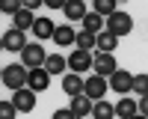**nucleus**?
Wrapping results in <instances>:
<instances>
[{"instance_id": "dca6fc26", "label": "nucleus", "mask_w": 148, "mask_h": 119, "mask_svg": "<svg viewBox=\"0 0 148 119\" xmlns=\"http://www.w3.org/2000/svg\"><path fill=\"white\" fill-rule=\"evenodd\" d=\"M83 33H89V36L104 33V18H98L95 12H86L83 15Z\"/></svg>"}, {"instance_id": "7c9ffc66", "label": "nucleus", "mask_w": 148, "mask_h": 119, "mask_svg": "<svg viewBox=\"0 0 148 119\" xmlns=\"http://www.w3.org/2000/svg\"><path fill=\"white\" fill-rule=\"evenodd\" d=\"M0 77H3V68H0Z\"/></svg>"}, {"instance_id": "7ed1b4c3", "label": "nucleus", "mask_w": 148, "mask_h": 119, "mask_svg": "<svg viewBox=\"0 0 148 119\" xmlns=\"http://www.w3.org/2000/svg\"><path fill=\"white\" fill-rule=\"evenodd\" d=\"M12 107H15L18 113H30L33 107H36V92H33L30 86L15 89V92H12Z\"/></svg>"}, {"instance_id": "f3484780", "label": "nucleus", "mask_w": 148, "mask_h": 119, "mask_svg": "<svg viewBox=\"0 0 148 119\" xmlns=\"http://www.w3.org/2000/svg\"><path fill=\"white\" fill-rule=\"evenodd\" d=\"M68 110L77 116V119H83V116H89V110H92V101L86 98V95H74V101H71V107Z\"/></svg>"}, {"instance_id": "412c9836", "label": "nucleus", "mask_w": 148, "mask_h": 119, "mask_svg": "<svg viewBox=\"0 0 148 119\" xmlns=\"http://www.w3.org/2000/svg\"><path fill=\"white\" fill-rule=\"evenodd\" d=\"M47 75H59V71H65V57H59V54H51L45 59V66H42Z\"/></svg>"}, {"instance_id": "b1692460", "label": "nucleus", "mask_w": 148, "mask_h": 119, "mask_svg": "<svg viewBox=\"0 0 148 119\" xmlns=\"http://www.w3.org/2000/svg\"><path fill=\"white\" fill-rule=\"evenodd\" d=\"M116 12V3L113 0H95V15L101 18V15H113Z\"/></svg>"}, {"instance_id": "423d86ee", "label": "nucleus", "mask_w": 148, "mask_h": 119, "mask_svg": "<svg viewBox=\"0 0 148 119\" xmlns=\"http://www.w3.org/2000/svg\"><path fill=\"white\" fill-rule=\"evenodd\" d=\"M130 71H125V68H116L113 75H110V83H107V89H113V92H119V95H125V92H130Z\"/></svg>"}, {"instance_id": "a878e982", "label": "nucleus", "mask_w": 148, "mask_h": 119, "mask_svg": "<svg viewBox=\"0 0 148 119\" xmlns=\"http://www.w3.org/2000/svg\"><path fill=\"white\" fill-rule=\"evenodd\" d=\"M18 9H21L18 0H3V3H0V12H12V15H15Z\"/></svg>"}, {"instance_id": "f8f14e48", "label": "nucleus", "mask_w": 148, "mask_h": 119, "mask_svg": "<svg viewBox=\"0 0 148 119\" xmlns=\"http://www.w3.org/2000/svg\"><path fill=\"white\" fill-rule=\"evenodd\" d=\"M33 21H36V18H33V12L21 6V9L15 12V15H12V30L24 33V30H30V27H33Z\"/></svg>"}, {"instance_id": "aec40b11", "label": "nucleus", "mask_w": 148, "mask_h": 119, "mask_svg": "<svg viewBox=\"0 0 148 119\" xmlns=\"http://www.w3.org/2000/svg\"><path fill=\"white\" fill-rule=\"evenodd\" d=\"M113 113H116V116H121V119L136 116V101H133V98H121V101L113 107Z\"/></svg>"}, {"instance_id": "20e7f679", "label": "nucleus", "mask_w": 148, "mask_h": 119, "mask_svg": "<svg viewBox=\"0 0 148 119\" xmlns=\"http://www.w3.org/2000/svg\"><path fill=\"white\" fill-rule=\"evenodd\" d=\"M83 95H86L89 101L104 98V95H107V77H98V75L86 77V80H83Z\"/></svg>"}, {"instance_id": "9d476101", "label": "nucleus", "mask_w": 148, "mask_h": 119, "mask_svg": "<svg viewBox=\"0 0 148 119\" xmlns=\"http://www.w3.org/2000/svg\"><path fill=\"white\" fill-rule=\"evenodd\" d=\"M0 39H3V51H24V48H27V39H24V33H18V30H6Z\"/></svg>"}, {"instance_id": "393cba45", "label": "nucleus", "mask_w": 148, "mask_h": 119, "mask_svg": "<svg viewBox=\"0 0 148 119\" xmlns=\"http://www.w3.org/2000/svg\"><path fill=\"white\" fill-rule=\"evenodd\" d=\"M15 107H12V101H0V119H15Z\"/></svg>"}, {"instance_id": "bb28decb", "label": "nucleus", "mask_w": 148, "mask_h": 119, "mask_svg": "<svg viewBox=\"0 0 148 119\" xmlns=\"http://www.w3.org/2000/svg\"><path fill=\"white\" fill-rule=\"evenodd\" d=\"M53 119H77V116H74L68 107H62V110H56V113H53Z\"/></svg>"}, {"instance_id": "6e6552de", "label": "nucleus", "mask_w": 148, "mask_h": 119, "mask_svg": "<svg viewBox=\"0 0 148 119\" xmlns=\"http://www.w3.org/2000/svg\"><path fill=\"white\" fill-rule=\"evenodd\" d=\"M92 68H95V75H98V77H110L119 66H116L113 54H98V57L92 59Z\"/></svg>"}, {"instance_id": "39448f33", "label": "nucleus", "mask_w": 148, "mask_h": 119, "mask_svg": "<svg viewBox=\"0 0 148 119\" xmlns=\"http://www.w3.org/2000/svg\"><path fill=\"white\" fill-rule=\"evenodd\" d=\"M21 57H24V63L21 66H27V68H42L45 66V59H47V54H45V48L42 45H27L21 51Z\"/></svg>"}, {"instance_id": "4468645a", "label": "nucleus", "mask_w": 148, "mask_h": 119, "mask_svg": "<svg viewBox=\"0 0 148 119\" xmlns=\"http://www.w3.org/2000/svg\"><path fill=\"white\" fill-rule=\"evenodd\" d=\"M62 12H65L68 24H71V21H83V15H86V3H83V0H71V3H62Z\"/></svg>"}, {"instance_id": "9b49d317", "label": "nucleus", "mask_w": 148, "mask_h": 119, "mask_svg": "<svg viewBox=\"0 0 148 119\" xmlns=\"http://www.w3.org/2000/svg\"><path fill=\"white\" fill-rule=\"evenodd\" d=\"M62 92L71 95V98H74V95H83V77L74 75V71H68V75L62 77Z\"/></svg>"}, {"instance_id": "a211bd4d", "label": "nucleus", "mask_w": 148, "mask_h": 119, "mask_svg": "<svg viewBox=\"0 0 148 119\" xmlns=\"http://www.w3.org/2000/svg\"><path fill=\"white\" fill-rule=\"evenodd\" d=\"M89 116H95V119H113L116 113H113V104H110V101H104V98H98V101L92 104V110H89Z\"/></svg>"}, {"instance_id": "4be33fe9", "label": "nucleus", "mask_w": 148, "mask_h": 119, "mask_svg": "<svg viewBox=\"0 0 148 119\" xmlns=\"http://www.w3.org/2000/svg\"><path fill=\"white\" fill-rule=\"evenodd\" d=\"M74 45H77V51H89V48H95V36H89V33H74Z\"/></svg>"}, {"instance_id": "f03ea898", "label": "nucleus", "mask_w": 148, "mask_h": 119, "mask_svg": "<svg viewBox=\"0 0 148 119\" xmlns=\"http://www.w3.org/2000/svg\"><path fill=\"white\" fill-rule=\"evenodd\" d=\"M0 80H3L6 86L15 92V89H21V86H27V71H24L21 63H12V66L3 68V77H0Z\"/></svg>"}, {"instance_id": "c756f323", "label": "nucleus", "mask_w": 148, "mask_h": 119, "mask_svg": "<svg viewBox=\"0 0 148 119\" xmlns=\"http://www.w3.org/2000/svg\"><path fill=\"white\" fill-rule=\"evenodd\" d=\"M0 51H3V39H0Z\"/></svg>"}, {"instance_id": "0eeeda50", "label": "nucleus", "mask_w": 148, "mask_h": 119, "mask_svg": "<svg viewBox=\"0 0 148 119\" xmlns=\"http://www.w3.org/2000/svg\"><path fill=\"white\" fill-rule=\"evenodd\" d=\"M65 66L74 71V75H80V71H89V68H92V54H89V51H74V54L65 59Z\"/></svg>"}, {"instance_id": "6ab92c4d", "label": "nucleus", "mask_w": 148, "mask_h": 119, "mask_svg": "<svg viewBox=\"0 0 148 119\" xmlns=\"http://www.w3.org/2000/svg\"><path fill=\"white\" fill-rule=\"evenodd\" d=\"M116 42H119V39H116V36H110L107 30L95 36V48H98V51H101V54H113V48H116Z\"/></svg>"}, {"instance_id": "5701e85b", "label": "nucleus", "mask_w": 148, "mask_h": 119, "mask_svg": "<svg viewBox=\"0 0 148 119\" xmlns=\"http://www.w3.org/2000/svg\"><path fill=\"white\" fill-rule=\"evenodd\" d=\"M145 89H148V77H145V75H133V77H130V92L145 95Z\"/></svg>"}, {"instance_id": "1a4fd4ad", "label": "nucleus", "mask_w": 148, "mask_h": 119, "mask_svg": "<svg viewBox=\"0 0 148 119\" xmlns=\"http://www.w3.org/2000/svg\"><path fill=\"white\" fill-rule=\"evenodd\" d=\"M47 83H51V75H47L45 68H30V71H27V86H30L33 92L47 89Z\"/></svg>"}, {"instance_id": "ddd939ff", "label": "nucleus", "mask_w": 148, "mask_h": 119, "mask_svg": "<svg viewBox=\"0 0 148 119\" xmlns=\"http://www.w3.org/2000/svg\"><path fill=\"white\" fill-rule=\"evenodd\" d=\"M51 39L59 45V48H68V45H74V30H71V24H59V27L53 30V36Z\"/></svg>"}, {"instance_id": "c85d7f7f", "label": "nucleus", "mask_w": 148, "mask_h": 119, "mask_svg": "<svg viewBox=\"0 0 148 119\" xmlns=\"http://www.w3.org/2000/svg\"><path fill=\"white\" fill-rule=\"evenodd\" d=\"M130 119H145V116H139V113H136V116H130Z\"/></svg>"}, {"instance_id": "cd10ccee", "label": "nucleus", "mask_w": 148, "mask_h": 119, "mask_svg": "<svg viewBox=\"0 0 148 119\" xmlns=\"http://www.w3.org/2000/svg\"><path fill=\"white\" fill-rule=\"evenodd\" d=\"M39 3H42V0H27V3H24V9L33 12V9H39Z\"/></svg>"}, {"instance_id": "2eb2a0df", "label": "nucleus", "mask_w": 148, "mask_h": 119, "mask_svg": "<svg viewBox=\"0 0 148 119\" xmlns=\"http://www.w3.org/2000/svg\"><path fill=\"white\" fill-rule=\"evenodd\" d=\"M30 30H33L36 39H47V36H53V30H56V27H53V21H51V18H36Z\"/></svg>"}, {"instance_id": "f257e3e1", "label": "nucleus", "mask_w": 148, "mask_h": 119, "mask_svg": "<svg viewBox=\"0 0 148 119\" xmlns=\"http://www.w3.org/2000/svg\"><path fill=\"white\" fill-rule=\"evenodd\" d=\"M104 27H107V33H110V36H116V39H119V36H127V33L133 30V18L127 15V12H119V9H116L113 15L107 18Z\"/></svg>"}]
</instances>
